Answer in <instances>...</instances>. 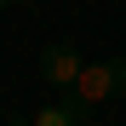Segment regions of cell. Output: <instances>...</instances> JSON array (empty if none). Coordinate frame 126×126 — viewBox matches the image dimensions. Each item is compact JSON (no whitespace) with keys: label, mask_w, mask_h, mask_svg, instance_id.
Segmentation results:
<instances>
[{"label":"cell","mask_w":126,"mask_h":126,"mask_svg":"<svg viewBox=\"0 0 126 126\" xmlns=\"http://www.w3.org/2000/svg\"><path fill=\"white\" fill-rule=\"evenodd\" d=\"M6 6H12V0H0V12H6Z\"/></svg>","instance_id":"5"},{"label":"cell","mask_w":126,"mask_h":126,"mask_svg":"<svg viewBox=\"0 0 126 126\" xmlns=\"http://www.w3.org/2000/svg\"><path fill=\"white\" fill-rule=\"evenodd\" d=\"M92 109L86 103H75V97H57V103H40V109L29 115V126H86Z\"/></svg>","instance_id":"3"},{"label":"cell","mask_w":126,"mask_h":126,"mask_svg":"<svg viewBox=\"0 0 126 126\" xmlns=\"http://www.w3.org/2000/svg\"><path fill=\"white\" fill-rule=\"evenodd\" d=\"M120 86H126V80H120V63H103V57H97V63H86V69H80V80L69 86V97L86 103V109H103Z\"/></svg>","instance_id":"1"},{"label":"cell","mask_w":126,"mask_h":126,"mask_svg":"<svg viewBox=\"0 0 126 126\" xmlns=\"http://www.w3.org/2000/svg\"><path fill=\"white\" fill-rule=\"evenodd\" d=\"M80 69H86V57L75 46H46L40 52V80H46V86H75Z\"/></svg>","instance_id":"2"},{"label":"cell","mask_w":126,"mask_h":126,"mask_svg":"<svg viewBox=\"0 0 126 126\" xmlns=\"http://www.w3.org/2000/svg\"><path fill=\"white\" fill-rule=\"evenodd\" d=\"M120 80H126V57H120Z\"/></svg>","instance_id":"4"}]
</instances>
